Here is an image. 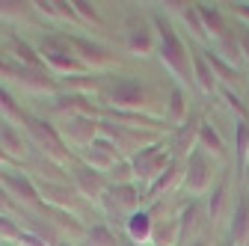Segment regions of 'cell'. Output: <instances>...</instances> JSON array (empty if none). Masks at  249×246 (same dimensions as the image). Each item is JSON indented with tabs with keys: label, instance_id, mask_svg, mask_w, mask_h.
<instances>
[{
	"label": "cell",
	"instance_id": "cell-20",
	"mask_svg": "<svg viewBox=\"0 0 249 246\" xmlns=\"http://www.w3.org/2000/svg\"><path fill=\"white\" fill-rule=\"evenodd\" d=\"M202 116L199 113H190V119L184 122L181 128H175L172 134H169V140H166V145H169V151H172V158L175 160H187V155L199 145V128H202Z\"/></svg>",
	"mask_w": 249,
	"mask_h": 246
},
{
	"label": "cell",
	"instance_id": "cell-1",
	"mask_svg": "<svg viewBox=\"0 0 249 246\" xmlns=\"http://www.w3.org/2000/svg\"><path fill=\"white\" fill-rule=\"evenodd\" d=\"M101 107L110 110H131V113H148L163 119L160 110H166L163 92L158 86H151L140 77H107L101 95H98Z\"/></svg>",
	"mask_w": 249,
	"mask_h": 246
},
{
	"label": "cell",
	"instance_id": "cell-27",
	"mask_svg": "<svg viewBox=\"0 0 249 246\" xmlns=\"http://www.w3.org/2000/svg\"><path fill=\"white\" fill-rule=\"evenodd\" d=\"M163 12H169V15H181L184 18V24H190V33L202 42V45H208V30H205V24H202V15H199V9H196V3H163Z\"/></svg>",
	"mask_w": 249,
	"mask_h": 246
},
{
	"label": "cell",
	"instance_id": "cell-40",
	"mask_svg": "<svg viewBox=\"0 0 249 246\" xmlns=\"http://www.w3.org/2000/svg\"><path fill=\"white\" fill-rule=\"evenodd\" d=\"M83 243L86 246H119L122 234L116 228H110L107 223H95V226H89V234H86Z\"/></svg>",
	"mask_w": 249,
	"mask_h": 246
},
{
	"label": "cell",
	"instance_id": "cell-19",
	"mask_svg": "<svg viewBox=\"0 0 249 246\" xmlns=\"http://www.w3.org/2000/svg\"><path fill=\"white\" fill-rule=\"evenodd\" d=\"M77 158H80L86 166H92L95 172H101V175H107L119 160H124V158L119 155V148H116L107 137H101V134H98V140L92 142V145H86L83 151H77Z\"/></svg>",
	"mask_w": 249,
	"mask_h": 246
},
{
	"label": "cell",
	"instance_id": "cell-7",
	"mask_svg": "<svg viewBox=\"0 0 249 246\" xmlns=\"http://www.w3.org/2000/svg\"><path fill=\"white\" fill-rule=\"evenodd\" d=\"M71 51L77 53V59L89 69V71H95V74H104L107 69L119 66V56L113 48L101 45L98 39H92V36H80V33H66Z\"/></svg>",
	"mask_w": 249,
	"mask_h": 246
},
{
	"label": "cell",
	"instance_id": "cell-32",
	"mask_svg": "<svg viewBox=\"0 0 249 246\" xmlns=\"http://www.w3.org/2000/svg\"><path fill=\"white\" fill-rule=\"evenodd\" d=\"M202 53H205V59L211 63V69H213L216 80H220V86H229V83H237L240 80V69H234L231 63H226V59L216 53L213 48H202Z\"/></svg>",
	"mask_w": 249,
	"mask_h": 246
},
{
	"label": "cell",
	"instance_id": "cell-12",
	"mask_svg": "<svg viewBox=\"0 0 249 246\" xmlns=\"http://www.w3.org/2000/svg\"><path fill=\"white\" fill-rule=\"evenodd\" d=\"M9 83L21 86L24 92H30V95H59L62 86H59V77L51 74L48 69H30V66H21L15 63V71L9 77Z\"/></svg>",
	"mask_w": 249,
	"mask_h": 246
},
{
	"label": "cell",
	"instance_id": "cell-9",
	"mask_svg": "<svg viewBox=\"0 0 249 246\" xmlns=\"http://www.w3.org/2000/svg\"><path fill=\"white\" fill-rule=\"evenodd\" d=\"M184 190L190 193L193 199H202V196H208L216 184H213V163H211V158H208V151H202L199 145L187 155V160H184Z\"/></svg>",
	"mask_w": 249,
	"mask_h": 246
},
{
	"label": "cell",
	"instance_id": "cell-13",
	"mask_svg": "<svg viewBox=\"0 0 249 246\" xmlns=\"http://www.w3.org/2000/svg\"><path fill=\"white\" fill-rule=\"evenodd\" d=\"M59 134H62V140L69 142V148L74 151H83L86 145H92L98 140V128H101V119H95V116H69V119H62L59 122Z\"/></svg>",
	"mask_w": 249,
	"mask_h": 246
},
{
	"label": "cell",
	"instance_id": "cell-10",
	"mask_svg": "<svg viewBox=\"0 0 249 246\" xmlns=\"http://www.w3.org/2000/svg\"><path fill=\"white\" fill-rule=\"evenodd\" d=\"M172 160H175V158H172V151H169L166 140H160V142H154V145H148V148L137 151V155L131 158L134 172H137V184L145 190L154 178H160V175L169 169V163H172Z\"/></svg>",
	"mask_w": 249,
	"mask_h": 246
},
{
	"label": "cell",
	"instance_id": "cell-44",
	"mask_svg": "<svg viewBox=\"0 0 249 246\" xmlns=\"http://www.w3.org/2000/svg\"><path fill=\"white\" fill-rule=\"evenodd\" d=\"M21 237V226L12 213H0V240H9V243H18Z\"/></svg>",
	"mask_w": 249,
	"mask_h": 246
},
{
	"label": "cell",
	"instance_id": "cell-17",
	"mask_svg": "<svg viewBox=\"0 0 249 246\" xmlns=\"http://www.w3.org/2000/svg\"><path fill=\"white\" fill-rule=\"evenodd\" d=\"M36 187H39L42 202H45V205H51V208H59V211H71V213H77V211L86 205V199L74 190V184H71V181H69V184L36 181Z\"/></svg>",
	"mask_w": 249,
	"mask_h": 246
},
{
	"label": "cell",
	"instance_id": "cell-2",
	"mask_svg": "<svg viewBox=\"0 0 249 246\" xmlns=\"http://www.w3.org/2000/svg\"><path fill=\"white\" fill-rule=\"evenodd\" d=\"M151 24H154V36H158V56H160L163 69L175 77L178 86L196 89V80H193V51L187 48V42L178 36V30L172 27V21L163 12H151Z\"/></svg>",
	"mask_w": 249,
	"mask_h": 246
},
{
	"label": "cell",
	"instance_id": "cell-43",
	"mask_svg": "<svg viewBox=\"0 0 249 246\" xmlns=\"http://www.w3.org/2000/svg\"><path fill=\"white\" fill-rule=\"evenodd\" d=\"M71 6H74V12L80 15L83 27H86V24H92L95 30H104V18L98 15V9L92 6V3H86V0H71Z\"/></svg>",
	"mask_w": 249,
	"mask_h": 246
},
{
	"label": "cell",
	"instance_id": "cell-18",
	"mask_svg": "<svg viewBox=\"0 0 249 246\" xmlns=\"http://www.w3.org/2000/svg\"><path fill=\"white\" fill-rule=\"evenodd\" d=\"M42 217L51 220V226L59 231V237L66 240V243H74V246H77V243H83L86 234H89V226H83V220L77 217V213H71V211H59V208L45 205Z\"/></svg>",
	"mask_w": 249,
	"mask_h": 246
},
{
	"label": "cell",
	"instance_id": "cell-26",
	"mask_svg": "<svg viewBox=\"0 0 249 246\" xmlns=\"http://www.w3.org/2000/svg\"><path fill=\"white\" fill-rule=\"evenodd\" d=\"M237 205L229 223V246H246L249 243V190L237 193Z\"/></svg>",
	"mask_w": 249,
	"mask_h": 246
},
{
	"label": "cell",
	"instance_id": "cell-37",
	"mask_svg": "<svg viewBox=\"0 0 249 246\" xmlns=\"http://www.w3.org/2000/svg\"><path fill=\"white\" fill-rule=\"evenodd\" d=\"M234 163H237V172H246V163H249V122H234Z\"/></svg>",
	"mask_w": 249,
	"mask_h": 246
},
{
	"label": "cell",
	"instance_id": "cell-22",
	"mask_svg": "<svg viewBox=\"0 0 249 246\" xmlns=\"http://www.w3.org/2000/svg\"><path fill=\"white\" fill-rule=\"evenodd\" d=\"M12 217L18 220V226L24 228V231H30V234H36L39 240H45L48 246H56V243H62V237H59V231L51 226V220L48 217H42V213H36V211H30V208H18Z\"/></svg>",
	"mask_w": 249,
	"mask_h": 246
},
{
	"label": "cell",
	"instance_id": "cell-47",
	"mask_svg": "<svg viewBox=\"0 0 249 246\" xmlns=\"http://www.w3.org/2000/svg\"><path fill=\"white\" fill-rule=\"evenodd\" d=\"M231 15H237L243 24H249V3H226Z\"/></svg>",
	"mask_w": 249,
	"mask_h": 246
},
{
	"label": "cell",
	"instance_id": "cell-46",
	"mask_svg": "<svg viewBox=\"0 0 249 246\" xmlns=\"http://www.w3.org/2000/svg\"><path fill=\"white\" fill-rule=\"evenodd\" d=\"M18 208H21V205H18V202L3 190V187H0V213H15Z\"/></svg>",
	"mask_w": 249,
	"mask_h": 246
},
{
	"label": "cell",
	"instance_id": "cell-21",
	"mask_svg": "<svg viewBox=\"0 0 249 246\" xmlns=\"http://www.w3.org/2000/svg\"><path fill=\"white\" fill-rule=\"evenodd\" d=\"M24 169L33 181H51V184H69L71 172H66V166H59L56 160L39 155V151H30V158L24 160Z\"/></svg>",
	"mask_w": 249,
	"mask_h": 246
},
{
	"label": "cell",
	"instance_id": "cell-11",
	"mask_svg": "<svg viewBox=\"0 0 249 246\" xmlns=\"http://www.w3.org/2000/svg\"><path fill=\"white\" fill-rule=\"evenodd\" d=\"M142 205H145V190L140 184H110L101 199L104 217H124V220L142 211Z\"/></svg>",
	"mask_w": 249,
	"mask_h": 246
},
{
	"label": "cell",
	"instance_id": "cell-42",
	"mask_svg": "<svg viewBox=\"0 0 249 246\" xmlns=\"http://www.w3.org/2000/svg\"><path fill=\"white\" fill-rule=\"evenodd\" d=\"M107 181L110 184H137V172H134V163L124 158V160H119L110 172H107Z\"/></svg>",
	"mask_w": 249,
	"mask_h": 246
},
{
	"label": "cell",
	"instance_id": "cell-8",
	"mask_svg": "<svg viewBox=\"0 0 249 246\" xmlns=\"http://www.w3.org/2000/svg\"><path fill=\"white\" fill-rule=\"evenodd\" d=\"M122 42H124V51L134 53V56H148V53L158 51V36H154L151 15L131 12L124 18V27H122Z\"/></svg>",
	"mask_w": 249,
	"mask_h": 246
},
{
	"label": "cell",
	"instance_id": "cell-16",
	"mask_svg": "<svg viewBox=\"0 0 249 246\" xmlns=\"http://www.w3.org/2000/svg\"><path fill=\"white\" fill-rule=\"evenodd\" d=\"M51 113H56L62 119H69V116H95V119H101V104L92 95H80V92L62 89L59 95L51 98Z\"/></svg>",
	"mask_w": 249,
	"mask_h": 246
},
{
	"label": "cell",
	"instance_id": "cell-15",
	"mask_svg": "<svg viewBox=\"0 0 249 246\" xmlns=\"http://www.w3.org/2000/svg\"><path fill=\"white\" fill-rule=\"evenodd\" d=\"M205 226H208L205 202L202 199H190L178 211V246H187V243H193L196 237H202Z\"/></svg>",
	"mask_w": 249,
	"mask_h": 246
},
{
	"label": "cell",
	"instance_id": "cell-30",
	"mask_svg": "<svg viewBox=\"0 0 249 246\" xmlns=\"http://www.w3.org/2000/svg\"><path fill=\"white\" fill-rule=\"evenodd\" d=\"M9 56L15 59V63H21V66H30V69H45V59H42V53L30 45L27 39H21V36H9Z\"/></svg>",
	"mask_w": 249,
	"mask_h": 246
},
{
	"label": "cell",
	"instance_id": "cell-14",
	"mask_svg": "<svg viewBox=\"0 0 249 246\" xmlns=\"http://www.w3.org/2000/svg\"><path fill=\"white\" fill-rule=\"evenodd\" d=\"M71 184H74V190H77L86 202H92L95 208H101V199H104V193H107V187H110L107 175H101V172H95L92 166H86L80 158L71 163Z\"/></svg>",
	"mask_w": 249,
	"mask_h": 246
},
{
	"label": "cell",
	"instance_id": "cell-33",
	"mask_svg": "<svg viewBox=\"0 0 249 246\" xmlns=\"http://www.w3.org/2000/svg\"><path fill=\"white\" fill-rule=\"evenodd\" d=\"M196 9H199V15H202V24H205V30H211L213 42L231 33V30H229V24H226V18H223V12L216 9V6H211V3H196Z\"/></svg>",
	"mask_w": 249,
	"mask_h": 246
},
{
	"label": "cell",
	"instance_id": "cell-23",
	"mask_svg": "<svg viewBox=\"0 0 249 246\" xmlns=\"http://www.w3.org/2000/svg\"><path fill=\"white\" fill-rule=\"evenodd\" d=\"M0 145H3V151L24 169V160L30 158L33 145H30V140L21 134V128H15L12 122H3V119H0Z\"/></svg>",
	"mask_w": 249,
	"mask_h": 246
},
{
	"label": "cell",
	"instance_id": "cell-50",
	"mask_svg": "<svg viewBox=\"0 0 249 246\" xmlns=\"http://www.w3.org/2000/svg\"><path fill=\"white\" fill-rule=\"evenodd\" d=\"M187 246H213V240H211L208 234H202V237H196L193 243H187Z\"/></svg>",
	"mask_w": 249,
	"mask_h": 246
},
{
	"label": "cell",
	"instance_id": "cell-36",
	"mask_svg": "<svg viewBox=\"0 0 249 246\" xmlns=\"http://www.w3.org/2000/svg\"><path fill=\"white\" fill-rule=\"evenodd\" d=\"M199 148L208 151V155L226 158V140L220 137V131H216L211 122H202V128H199Z\"/></svg>",
	"mask_w": 249,
	"mask_h": 246
},
{
	"label": "cell",
	"instance_id": "cell-24",
	"mask_svg": "<svg viewBox=\"0 0 249 246\" xmlns=\"http://www.w3.org/2000/svg\"><path fill=\"white\" fill-rule=\"evenodd\" d=\"M190 98H187V89L184 86H172L169 89V98H166V110H163V122H166V128H169V134L175 131V128H181L187 119H190Z\"/></svg>",
	"mask_w": 249,
	"mask_h": 246
},
{
	"label": "cell",
	"instance_id": "cell-31",
	"mask_svg": "<svg viewBox=\"0 0 249 246\" xmlns=\"http://www.w3.org/2000/svg\"><path fill=\"white\" fill-rule=\"evenodd\" d=\"M226 205H229V178H223L216 187L208 193V202H205V211H208V223H220L223 213H226Z\"/></svg>",
	"mask_w": 249,
	"mask_h": 246
},
{
	"label": "cell",
	"instance_id": "cell-4",
	"mask_svg": "<svg viewBox=\"0 0 249 246\" xmlns=\"http://www.w3.org/2000/svg\"><path fill=\"white\" fill-rule=\"evenodd\" d=\"M36 51L45 59V69L51 74L59 77H71V74H89V69L77 59V53L71 51L66 33H42L36 42Z\"/></svg>",
	"mask_w": 249,
	"mask_h": 246
},
{
	"label": "cell",
	"instance_id": "cell-25",
	"mask_svg": "<svg viewBox=\"0 0 249 246\" xmlns=\"http://www.w3.org/2000/svg\"><path fill=\"white\" fill-rule=\"evenodd\" d=\"M184 181V160H172L169 163V169L160 175V178H154L148 187H145V208H151V205H158L175 184H181Z\"/></svg>",
	"mask_w": 249,
	"mask_h": 246
},
{
	"label": "cell",
	"instance_id": "cell-6",
	"mask_svg": "<svg viewBox=\"0 0 249 246\" xmlns=\"http://www.w3.org/2000/svg\"><path fill=\"white\" fill-rule=\"evenodd\" d=\"M101 137H107L116 148H119V155L122 158H134L137 151L154 145V142H160V134H154V131H137V128H124V125H116V122L110 119H101Z\"/></svg>",
	"mask_w": 249,
	"mask_h": 246
},
{
	"label": "cell",
	"instance_id": "cell-28",
	"mask_svg": "<svg viewBox=\"0 0 249 246\" xmlns=\"http://www.w3.org/2000/svg\"><path fill=\"white\" fill-rule=\"evenodd\" d=\"M193 80H196V92H202V95H213L220 89V80H216V74L202 51H193Z\"/></svg>",
	"mask_w": 249,
	"mask_h": 246
},
{
	"label": "cell",
	"instance_id": "cell-38",
	"mask_svg": "<svg viewBox=\"0 0 249 246\" xmlns=\"http://www.w3.org/2000/svg\"><path fill=\"white\" fill-rule=\"evenodd\" d=\"M24 116H27V110L15 101L12 92L0 83V119H3V122H12V125H21Z\"/></svg>",
	"mask_w": 249,
	"mask_h": 246
},
{
	"label": "cell",
	"instance_id": "cell-34",
	"mask_svg": "<svg viewBox=\"0 0 249 246\" xmlns=\"http://www.w3.org/2000/svg\"><path fill=\"white\" fill-rule=\"evenodd\" d=\"M208 48H213V51L220 53L226 63H231L234 69H240V66L246 63L243 48H240V39H234V33H229V36H223V39H216V42H213V45H208Z\"/></svg>",
	"mask_w": 249,
	"mask_h": 246
},
{
	"label": "cell",
	"instance_id": "cell-45",
	"mask_svg": "<svg viewBox=\"0 0 249 246\" xmlns=\"http://www.w3.org/2000/svg\"><path fill=\"white\" fill-rule=\"evenodd\" d=\"M36 12L42 15V18H51V21H62V15H59V0H36Z\"/></svg>",
	"mask_w": 249,
	"mask_h": 246
},
{
	"label": "cell",
	"instance_id": "cell-41",
	"mask_svg": "<svg viewBox=\"0 0 249 246\" xmlns=\"http://www.w3.org/2000/svg\"><path fill=\"white\" fill-rule=\"evenodd\" d=\"M216 95H220V98H223L234 113H237V122H249V107L243 104V98L237 95L231 86H220V89H216Z\"/></svg>",
	"mask_w": 249,
	"mask_h": 246
},
{
	"label": "cell",
	"instance_id": "cell-48",
	"mask_svg": "<svg viewBox=\"0 0 249 246\" xmlns=\"http://www.w3.org/2000/svg\"><path fill=\"white\" fill-rule=\"evenodd\" d=\"M18 246H48L45 240H39L36 234H30V231H24L21 228V237H18Z\"/></svg>",
	"mask_w": 249,
	"mask_h": 246
},
{
	"label": "cell",
	"instance_id": "cell-5",
	"mask_svg": "<svg viewBox=\"0 0 249 246\" xmlns=\"http://www.w3.org/2000/svg\"><path fill=\"white\" fill-rule=\"evenodd\" d=\"M0 187H3L21 208H30V211H36V213L45 211V202L39 196L36 181L30 178L21 166H0Z\"/></svg>",
	"mask_w": 249,
	"mask_h": 246
},
{
	"label": "cell",
	"instance_id": "cell-52",
	"mask_svg": "<svg viewBox=\"0 0 249 246\" xmlns=\"http://www.w3.org/2000/svg\"><path fill=\"white\" fill-rule=\"evenodd\" d=\"M0 246H9V240H0ZM12 246H18V243H12Z\"/></svg>",
	"mask_w": 249,
	"mask_h": 246
},
{
	"label": "cell",
	"instance_id": "cell-29",
	"mask_svg": "<svg viewBox=\"0 0 249 246\" xmlns=\"http://www.w3.org/2000/svg\"><path fill=\"white\" fill-rule=\"evenodd\" d=\"M151 228H154V220H151V208H142L137 213H131L128 220H124V234H128L131 240L148 246L151 240Z\"/></svg>",
	"mask_w": 249,
	"mask_h": 246
},
{
	"label": "cell",
	"instance_id": "cell-51",
	"mask_svg": "<svg viewBox=\"0 0 249 246\" xmlns=\"http://www.w3.org/2000/svg\"><path fill=\"white\" fill-rule=\"evenodd\" d=\"M119 246H142V243H137V240H131L128 234H122V243Z\"/></svg>",
	"mask_w": 249,
	"mask_h": 246
},
{
	"label": "cell",
	"instance_id": "cell-49",
	"mask_svg": "<svg viewBox=\"0 0 249 246\" xmlns=\"http://www.w3.org/2000/svg\"><path fill=\"white\" fill-rule=\"evenodd\" d=\"M0 166H18V163L6 155V151H3V145H0Z\"/></svg>",
	"mask_w": 249,
	"mask_h": 246
},
{
	"label": "cell",
	"instance_id": "cell-3",
	"mask_svg": "<svg viewBox=\"0 0 249 246\" xmlns=\"http://www.w3.org/2000/svg\"><path fill=\"white\" fill-rule=\"evenodd\" d=\"M21 128H24L30 145H33V151H39V155L56 160L59 166H69V163L77 160V155L69 148V142L62 140V134H59V128L53 125V122H48V119H42L36 113H27L24 122H21Z\"/></svg>",
	"mask_w": 249,
	"mask_h": 246
},
{
	"label": "cell",
	"instance_id": "cell-53",
	"mask_svg": "<svg viewBox=\"0 0 249 246\" xmlns=\"http://www.w3.org/2000/svg\"><path fill=\"white\" fill-rule=\"evenodd\" d=\"M56 246H74V243H66V240H62V243H56Z\"/></svg>",
	"mask_w": 249,
	"mask_h": 246
},
{
	"label": "cell",
	"instance_id": "cell-35",
	"mask_svg": "<svg viewBox=\"0 0 249 246\" xmlns=\"http://www.w3.org/2000/svg\"><path fill=\"white\" fill-rule=\"evenodd\" d=\"M0 21H36V6L27 0H0Z\"/></svg>",
	"mask_w": 249,
	"mask_h": 246
},
{
	"label": "cell",
	"instance_id": "cell-39",
	"mask_svg": "<svg viewBox=\"0 0 249 246\" xmlns=\"http://www.w3.org/2000/svg\"><path fill=\"white\" fill-rule=\"evenodd\" d=\"M148 246H178V220H166V223L154 220Z\"/></svg>",
	"mask_w": 249,
	"mask_h": 246
}]
</instances>
